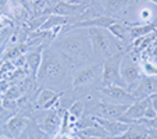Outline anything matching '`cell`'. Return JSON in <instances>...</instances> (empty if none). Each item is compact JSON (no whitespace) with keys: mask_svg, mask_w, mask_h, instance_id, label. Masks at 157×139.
<instances>
[{"mask_svg":"<svg viewBox=\"0 0 157 139\" xmlns=\"http://www.w3.org/2000/svg\"><path fill=\"white\" fill-rule=\"evenodd\" d=\"M101 70H103V63H96L78 68L72 75V88H85L100 81Z\"/></svg>","mask_w":157,"mask_h":139,"instance_id":"obj_6","label":"cell"},{"mask_svg":"<svg viewBox=\"0 0 157 139\" xmlns=\"http://www.w3.org/2000/svg\"><path fill=\"white\" fill-rule=\"evenodd\" d=\"M43 46H38V49L33 52H31L25 60H27V64L29 67L31 72L33 74V77H36V72H38L39 67H40V63H42V54H43Z\"/></svg>","mask_w":157,"mask_h":139,"instance_id":"obj_20","label":"cell"},{"mask_svg":"<svg viewBox=\"0 0 157 139\" xmlns=\"http://www.w3.org/2000/svg\"><path fill=\"white\" fill-rule=\"evenodd\" d=\"M90 44H92L93 59H109L117 53H121V42L117 41L107 28H86Z\"/></svg>","mask_w":157,"mask_h":139,"instance_id":"obj_3","label":"cell"},{"mask_svg":"<svg viewBox=\"0 0 157 139\" xmlns=\"http://www.w3.org/2000/svg\"><path fill=\"white\" fill-rule=\"evenodd\" d=\"M120 71H121L122 81H124L125 86L128 88L129 92L136 86V83L143 77L142 71H140V67H139V60L136 57L131 56V54H124L122 56Z\"/></svg>","mask_w":157,"mask_h":139,"instance_id":"obj_5","label":"cell"},{"mask_svg":"<svg viewBox=\"0 0 157 139\" xmlns=\"http://www.w3.org/2000/svg\"><path fill=\"white\" fill-rule=\"evenodd\" d=\"M85 111V104H83L82 100H75L74 103L71 104V107L68 109V115H70V128H74L75 127V122H77L78 118H81Z\"/></svg>","mask_w":157,"mask_h":139,"instance_id":"obj_22","label":"cell"},{"mask_svg":"<svg viewBox=\"0 0 157 139\" xmlns=\"http://www.w3.org/2000/svg\"><path fill=\"white\" fill-rule=\"evenodd\" d=\"M68 61L59 53L54 48L43 49L42 63L36 72L35 79L43 88L53 89L56 92H61L65 86V81L68 78L70 72Z\"/></svg>","mask_w":157,"mask_h":139,"instance_id":"obj_1","label":"cell"},{"mask_svg":"<svg viewBox=\"0 0 157 139\" xmlns=\"http://www.w3.org/2000/svg\"><path fill=\"white\" fill-rule=\"evenodd\" d=\"M0 10H2V11H9L10 0H0Z\"/></svg>","mask_w":157,"mask_h":139,"instance_id":"obj_27","label":"cell"},{"mask_svg":"<svg viewBox=\"0 0 157 139\" xmlns=\"http://www.w3.org/2000/svg\"><path fill=\"white\" fill-rule=\"evenodd\" d=\"M65 3H71V4H83L82 0H63Z\"/></svg>","mask_w":157,"mask_h":139,"instance_id":"obj_30","label":"cell"},{"mask_svg":"<svg viewBox=\"0 0 157 139\" xmlns=\"http://www.w3.org/2000/svg\"><path fill=\"white\" fill-rule=\"evenodd\" d=\"M100 95L103 96V102H109V103L114 104H122V106H131L132 103L136 102V99L133 98V95L124 86H104L100 88Z\"/></svg>","mask_w":157,"mask_h":139,"instance_id":"obj_7","label":"cell"},{"mask_svg":"<svg viewBox=\"0 0 157 139\" xmlns=\"http://www.w3.org/2000/svg\"><path fill=\"white\" fill-rule=\"evenodd\" d=\"M149 104V98L142 99V100H136L135 103H132L131 106H128V109L125 110V113L120 117V121L127 122V124H133L138 120L143 118L145 115V110Z\"/></svg>","mask_w":157,"mask_h":139,"instance_id":"obj_10","label":"cell"},{"mask_svg":"<svg viewBox=\"0 0 157 139\" xmlns=\"http://www.w3.org/2000/svg\"><path fill=\"white\" fill-rule=\"evenodd\" d=\"M27 50H28V44H27V43H22V44L20 43V44H17V46H14V48L10 49V50L6 53L4 59H6V60L18 59V57H21Z\"/></svg>","mask_w":157,"mask_h":139,"instance_id":"obj_24","label":"cell"},{"mask_svg":"<svg viewBox=\"0 0 157 139\" xmlns=\"http://www.w3.org/2000/svg\"><path fill=\"white\" fill-rule=\"evenodd\" d=\"M147 135L149 131L146 129V127H143L139 122H133V124H129L128 129L121 136L116 139H146Z\"/></svg>","mask_w":157,"mask_h":139,"instance_id":"obj_17","label":"cell"},{"mask_svg":"<svg viewBox=\"0 0 157 139\" xmlns=\"http://www.w3.org/2000/svg\"><path fill=\"white\" fill-rule=\"evenodd\" d=\"M107 29H109V32L111 33L117 41L121 42V43H124V42H127V41H131V38H129L131 24H127L124 21L118 20L117 22H114L113 25H110Z\"/></svg>","mask_w":157,"mask_h":139,"instance_id":"obj_16","label":"cell"},{"mask_svg":"<svg viewBox=\"0 0 157 139\" xmlns=\"http://www.w3.org/2000/svg\"><path fill=\"white\" fill-rule=\"evenodd\" d=\"M42 128H43V131L48 135H52V136L60 133V129H61V117H60V114L56 110L50 111L44 117Z\"/></svg>","mask_w":157,"mask_h":139,"instance_id":"obj_15","label":"cell"},{"mask_svg":"<svg viewBox=\"0 0 157 139\" xmlns=\"http://www.w3.org/2000/svg\"><path fill=\"white\" fill-rule=\"evenodd\" d=\"M70 17H63V15H57V14H50L46 20L43 21V24L40 25L38 31H52L56 28H61L63 25H68Z\"/></svg>","mask_w":157,"mask_h":139,"instance_id":"obj_18","label":"cell"},{"mask_svg":"<svg viewBox=\"0 0 157 139\" xmlns=\"http://www.w3.org/2000/svg\"><path fill=\"white\" fill-rule=\"evenodd\" d=\"M156 117H157V113H156V110H154V107L150 104V100H149V104H147V107H146V110H145V115H143V118L150 120V118H156Z\"/></svg>","mask_w":157,"mask_h":139,"instance_id":"obj_26","label":"cell"},{"mask_svg":"<svg viewBox=\"0 0 157 139\" xmlns=\"http://www.w3.org/2000/svg\"><path fill=\"white\" fill-rule=\"evenodd\" d=\"M146 2H150V3H154L157 6V0H146Z\"/></svg>","mask_w":157,"mask_h":139,"instance_id":"obj_31","label":"cell"},{"mask_svg":"<svg viewBox=\"0 0 157 139\" xmlns=\"http://www.w3.org/2000/svg\"><path fill=\"white\" fill-rule=\"evenodd\" d=\"M122 56H124V53L121 52V53H117V54H114V56L104 60L103 70H101V79H100L101 88H104V86H111V85L127 88L124 81H122L121 71H120Z\"/></svg>","mask_w":157,"mask_h":139,"instance_id":"obj_4","label":"cell"},{"mask_svg":"<svg viewBox=\"0 0 157 139\" xmlns=\"http://www.w3.org/2000/svg\"><path fill=\"white\" fill-rule=\"evenodd\" d=\"M85 9L83 4H71V3H65L63 0H59L56 3V6L52 10V14L63 15V17H74V15H79L82 13V10Z\"/></svg>","mask_w":157,"mask_h":139,"instance_id":"obj_14","label":"cell"},{"mask_svg":"<svg viewBox=\"0 0 157 139\" xmlns=\"http://www.w3.org/2000/svg\"><path fill=\"white\" fill-rule=\"evenodd\" d=\"M156 92H157V77H146V75H143L139 82L136 83V86L131 91V93L136 100H142V99L150 98Z\"/></svg>","mask_w":157,"mask_h":139,"instance_id":"obj_9","label":"cell"},{"mask_svg":"<svg viewBox=\"0 0 157 139\" xmlns=\"http://www.w3.org/2000/svg\"><path fill=\"white\" fill-rule=\"evenodd\" d=\"M140 17H142V20L146 22V21H147L149 18L151 17V15H150V11H149V10H142V13H140Z\"/></svg>","mask_w":157,"mask_h":139,"instance_id":"obj_29","label":"cell"},{"mask_svg":"<svg viewBox=\"0 0 157 139\" xmlns=\"http://www.w3.org/2000/svg\"><path fill=\"white\" fill-rule=\"evenodd\" d=\"M128 0H100L101 7H103V11L106 15H111L116 14V13L121 11L125 7ZM113 17V15H111Z\"/></svg>","mask_w":157,"mask_h":139,"instance_id":"obj_21","label":"cell"},{"mask_svg":"<svg viewBox=\"0 0 157 139\" xmlns=\"http://www.w3.org/2000/svg\"><path fill=\"white\" fill-rule=\"evenodd\" d=\"M71 139H81V138H79V136H78V135H75V136H72Z\"/></svg>","mask_w":157,"mask_h":139,"instance_id":"obj_32","label":"cell"},{"mask_svg":"<svg viewBox=\"0 0 157 139\" xmlns=\"http://www.w3.org/2000/svg\"><path fill=\"white\" fill-rule=\"evenodd\" d=\"M64 92H56L53 89H48V88H42L39 91L38 96L35 100V107L36 109H50L54 106L57 100L63 96Z\"/></svg>","mask_w":157,"mask_h":139,"instance_id":"obj_12","label":"cell"},{"mask_svg":"<svg viewBox=\"0 0 157 139\" xmlns=\"http://www.w3.org/2000/svg\"><path fill=\"white\" fill-rule=\"evenodd\" d=\"M53 48L70 64H85L93 57L88 31L83 28L67 31L64 36L57 38Z\"/></svg>","mask_w":157,"mask_h":139,"instance_id":"obj_2","label":"cell"},{"mask_svg":"<svg viewBox=\"0 0 157 139\" xmlns=\"http://www.w3.org/2000/svg\"><path fill=\"white\" fill-rule=\"evenodd\" d=\"M154 31H157V21L150 22V24H140V25L135 24V25H131L129 38H131V41H135V39L146 36L149 33L154 32Z\"/></svg>","mask_w":157,"mask_h":139,"instance_id":"obj_19","label":"cell"},{"mask_svg":"<svg viewBox=\"0 0 157 139\" xmlns=\"http://www.w3.org/2000/svg\"><path fill=\"white\" fill-rule=\"evenodd\" d=\"M139 67L140 71H142V75H146V77H157V63L154 60L147 59H142V61H139Z\"/></svg>","mask_w":157,"mask_h":139,"instance_id":"obj_23","label":"cell"},{"mask_svg":"<svg viewBox=\"0 0 157 139\" xmlns=\"http://www.w3.org/2000/svg\"><path fill=\"white\" fill-rule=\"evenodd\" d=\"M128 106H122V104H114L109 103V102H99L92 107L90 113L92 117H98V118H106V120H118Z\"/></svg>","mask_w":157,"mask_h":139,"instance_id":"obj_8","label":"cell"},{"mask_svg":"<svg viewBox=\"0 0 157 139\" xmlns=\"http://www.w3.org/2000/svg\"><path fill=\"white\" fill-rule=\"evenodd\" d=\"M27 120L24 117H20V115H14L9 121L4 124V133H6L9 138H18V136L22 133L25 125H27Z\"/></svg>","mask_w":157,"mask_h":139,"instance_id":"obj_13","label":"cell"},{"mask_svg":"<svg viewBox=\"0 0 157 139\" xmlns=\"http://www.w3.org/2000/svg\"><path fill=\"white\" fill-rule=\"evenodd\" d=\"M11 13H13V15H14L15 20H18L20 22H24V21H27V18H28L27 9H25L22 4H20V3H17L14 7H13Z\"/></svg>","mask_w":157,"mask_h":139,"instance_id":"obj_25","label":"cell"},{"mask_svg":"<svg viewBox=\"0 0 157 139\" xmlns=\"http://www.w3.org/2000/svg\"><path fill=\"white\" fill-rule=\"evenodd\" d=\"M149 100H150V104L154 107V110H156V113H157V92L149 98Z\"/></svg>","mask_w":157,"mask_h":139,"instance_id":"obj_28","label":"cell"},{"mask_svg":"<svg viewBox=\"0 0 157 139\" xmlns=\"http://www.w3.org/2000/svg\"><path fill=\"white\" fill-rule=\"evenodd\" d=\"M93 118L109 133V136H113L114 139L121 136L122 133L128 129V127H129V124L122 122V121H120V120H106V118H98V117H93Z\"/></svg>","mask_w":157,"mask_h":139,"instance_id":"obj_11","label":"cell"}]
</instances>
